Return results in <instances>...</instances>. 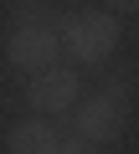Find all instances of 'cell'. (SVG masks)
I'll list each match as a JSON object with an SVG mask.
<instances>
[{
  "label": "cell",
  "instance_id": "obj_1",
  "mask_svg": "<svg viewBox=\"0 0 139 154\" xmlns=\"http://www.w3.org/2000/svg\"><path fill=\"white\" fill-rule=\"evenodd\" d=\"M57 41L67 46L72 62H108L118 46V21L108 11H77V16H62Z\"/></svg>",
  "mask_w": 139,
  "mask_h": 154
},
{
  "label": "cell",
  "instance_id": "obj_2",
  "mask_svg": "<svg viewBox=\"0 0 139 154\" xmlns=\"http://www.w3.org/2000/svg\"><path fill=\"white\" fill-rule=\"evenodd\" d=\"M124 118H129V103H124V88H103L98 98H77L72 103V128L83 144H113L124 134Z\"/></svg>",
  "mask_w": 139,
  "mask_h": 154
},
{
  "label": "cell",
  "instance_id": "obj_3",
  "mask_svg": "<svg viewBox=\"0 0 139 154\" xmlns=\"http://www.w3.org/2000/svg\"><path fill=\"white\" fill-rule=\"evenodd\" d=\"M57 57H62V41H57L52 26H16L11 41H5V62H11L16 72H26V77L57 67Z\"/></svg>",
  "mask_w": 139,
  "mask_h": 154
},
{
  "label": "cell",
  "instance_id": "obj_4",
  "mask_svg": "<svg viewBox=\"0 0 139 154\" xmlns=\"http://www.w3.org/2000/svg\"><path fill=\"white\" fill-rule=\"evenodd\" d=\"M26 98H31L36 113H67V108L83 98V77H77L72 67H62V62H57V67H46V72L31 77Z\"/></svg>",
  "mask_w": 139,
  "mask_h": 154
},
{
  "label": "cell",
  "instance_id": "obj_5",
  "mask_svg": "<svg viewBox=\"0 0 139 154\" xmlns=\"http://www.w3.org/2000/svg\"><path fill=\"white\" fill-rule=\"evenodd\" d=\"M57 144H62V128L52 118H26V123H16L5 134L11 154H57Z\"/></svg>",
  "mask_w": 139,
  "mask_h": 154
},
{
  "label": "cell",
  "instance_id": "obj_6",
  "mask_svg": "<svg viewBox=\"0 0 139 154\" xmlns=\"http://www.w3.org/2000/svg\"><path fill=\"white\" fill-rule=\"evenodd\" d=\"M11 16H16V26H62V16H52V5L46 0H16L11 5Z\"/></svg>",
  "mask_w": 139,
  "mask_h": 154
},
{
  "label": "cell",
  "instance_id": "obj_7",
  "mask_svg": "<svg viewBox=\"0 0 139 154\" xmlns=\"http://www.w3.org/2000/svg\"><path fill=\"white\" fill-rule=\"evenodd\" d=\"M57 154H98V149H93V144H83L77 134H72V139L62 134V144H57Z\"/></svg>",
  "mask_w": 139,
  "mask_h": 154
},
{
  "label": "cell",
  "instance_id": "obj_8",
  "mask_svg": "<svg viewBox=\"0 0 139 154\" xmlns=\"http://www.w3.org/2000/svg\"><path fill=\"white\" fill-rule=\"evenodd\" d=\"M103 11H108V16H134L139 0H103Z\"/></svg>",
  "mask_w": 139,
  "mask_h": 154
},
{
  "label": "cell",
  "instance_id": "obj_9",
  "mask_svg": "<svg viewBox=\"0 0 139 154\" xmlns=\"http://www.w3.org/2000/svg\"><path fill=\"white\" fill-rule=\"evenodd\" d=\"M67 5H83V0H67Z\"/></svg>",
  "mask_w": 139,
  "mask_h": 154
}]
</instances>
